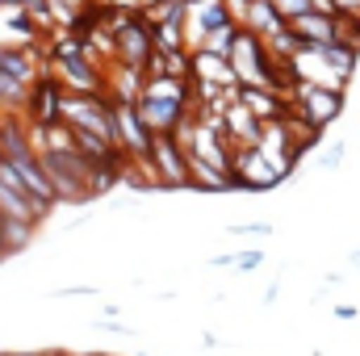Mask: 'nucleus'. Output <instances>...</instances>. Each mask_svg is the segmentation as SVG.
<instances>
[{
    "label": "nucleus",
    "mask_w": 360,
    "mask_h": 356,
    "mask_svg": "<svg viewBox=\"0 0 360 356\" xmlns=\"http://www.w3.org/2000/svg\"><path fill=\"white\" fill-rule=\"evenodd\" d=\"M289 109H293L302 122H310L314 130H327V126L344 113V89L293 80V89H289Z\"/></svg>",
    "instance_id": "f03ea898"
},
{
    "label": "nucleus",
    "mask_w": 360,
    "mask_h": 356,
    "mask_svg": "<svg viewBox=\"0 0 360 356\" xmlns=\"http://www.w3.org/2000/svg\"><path fill=\"white\" fill-rule=\"evenodd\" d=\"M151 172H155L160 189H193L188 155L176 134H151Z\"/></svg>",
    "instance_id": "20e7f679"
},
{
    "label": "nucleus",
    "mask_w": 360,
    "mask_h": 356,
    "mask_svg": "<svg viewBox=\"0 0 360 356\" xmlns=\"http://www.w3.org/2000/svg\"><path fill=\"white\" fill-rule=\"evenodd\" d=\"M319 164H323L327 172H335V168L344 164V143H331V147H327V151L319 155Z\"/></svg>",
    "instance_id": "6e6552de"
},
{
    "label": "nucleus",
    "mask_w": 360,
    "mask_h": 356,
    "mask_svg": "<svg viewBox=\"0 0 360 356\" xmlns=\"http://www.w3.org/2000/svg\"><path fill=\"white\" fill-rule=\"evenodd\" d=\"M348 265H352V268H360V248H356V252H348Z\"/></svg>",
    "instance_id": "4468645a"
},
{
    "label": "nucleus",
    "mask_w": 360,
    "mask_h": 356,
    "mask_svg": "<svg viewBox=\"0 0 360 356\" xmlns=\"http://www.w3.org/2000/svg\"><path fill=\"white\" fill-rule=\"evenodd\" d=\"M34 231H38V222H30V218H8V214H0V256H13V252L30 248Z\"/></svg>",
    "instance_id": "423d86ee"
},
{
    "label": "nucleus",
    "mask_w": 360,
    "mask_h": 356,
    "mask_svg": "<svg viewBox=\"0 0 360 356\" xmlns=\"http://www.w3.org/2000/svg\"><path fill=\"white\" fill-rule=\"evenodd\" d=\"M96 289L92 285H68V289H59V298H92Z\"/></svg>",
    "instance_id": "9d476101"
},
{
    "label": "nucleus",
    "mask_w": 360,
    "mask_h": 356,
    "mask_svg": "<svg viewBox=\"0 0 360 356\" xmlns=\"http://www.w3.org/2000/svg\"><path fill=\"white\" fill-rule=\"evenodd\" d=\"M193 76L188 80H180V76H164V72H155V76H147V84L139 92V113H143V122H147V130L151 134H176L180 122L193 113Z\"/></svg>",
    "instance_id": "f257e3e1"
},
{
    "label": "nucleus",
    "mask_w": 360,
    "mask_h": 356,
    "mask_svg": "<svg viewBox=\"0 0 360 356\" xmlns=\"http://www.w3.org/2000/svg\"><path fill=\"white\" fill-rule=\"evenodd\" d=\"M201 348H222V340H218L214 331H205V336H201Z\"/></svg>",
    "instance_id": "9b49d317"
},
{
    "label": "nucleus",
    "mask_w": 360,
    "mask_h": 356,
    "mask_svg": "<svg viewBox=\"0 0 360 356\" xmlns=\"http://www.w3.org/2000/svg\"><path fill=\"white\" fill-rule=\"evenodd\" d=\"M214 268H231V272H256L264 265V252L252 248V252H222V256H210Z\"/></svg>",
    "instance_id": "0eeeda50"
},
{
    "label": "nucleus",
    "mask_w": 360,
    "mask_h": 356,
    "mask_svg": "<svg viewBox=\"0 0 360 356\" xmlns=\"http://www.w3.org/2000/svg\"><path fill=\"white\" fill-rule=\"evenodd\" d=\"M276 293H281V285H269V289H264V306H272V302H276Z\"/></svg>",
    "instance_id": "ddd939ff"
},
{
    "label": "nucleus",
    "mask_w": 360,
    "mask_h": 356,
    "mask_svg": "<svg viewBox=\"0 0 360 356\" xmlns=\"http://www.w3.org/2000/svg\"><path fill=\"white\" fill-rule=\"evenodd\" d=\"M289 30L306 42V46H319V42H335V38H344V25H340V13H302V17H293L289 21Z\"/></svg>",
    "instance_id": "39448f33"
},
{
    "label": "nucleus",
    "mask_w": 360,
    "mask_h": 356,
    "mask_svg": "<svg viewBox=\"0 0 360 356\" xmlns=\"http://www.w3.org/2000/svg\"><path fill=\"white\" fill-rule=\"evenodd\" d=\"M335 319H356V306H335Z\"/></svg>",
    "instance_id": "f8f14e48"
},
{
    "label": "nucleus",
    "mask_w": 360,
    "mask_h": 356,
    "mask_svg": "<svg viewBox=\"0 0 360 356\" xmlns=\"http://www.w3.org/2000/svg\"><path fill=\"white\" fill-rule=\"evenodd\" d=\"M226 235H272V227L269 222H235Z\"/></svg>",
    "instance_id": "1a4fd4ad"
},
{
    "label": "nucleus",
    "mask_w": 360,
    "mask_h": 356,
    "mask_svg": "<svg viewBox=\"0 0 360 356\" xmlns=\"http://www.w3.org/2000/svg\"><path fill=\"white\" fill-rule=\"evenodd\" d=\"M289 172H293V168L281 164V160H272L264 147H235V151H231V177H235V189H252V193L276 189Z\"/></svg>",
    "instance_id": "7ed1b4c3"
}]
</instances>
